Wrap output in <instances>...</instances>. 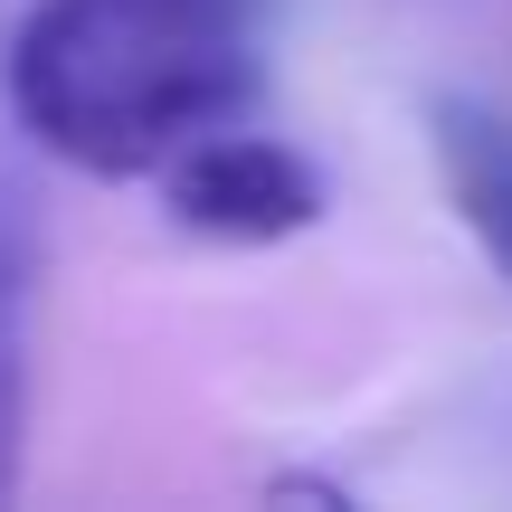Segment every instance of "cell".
<instances>
[{
    "mask_svg": "<svg viewBox=\"0 0 512 512\" xmlns=\"http://www.w3.org/2000/svg\"><path fill=\"white\" fill-rule=\"evenodd\" d=\"M437 171H446L456 219L475 228V247L512 275V114L446 95L437 105Z\"/></svg>",
    "mask_w": 512,
    "mask_h": 512,
    "instance_id": "277c9868",
    "label": "cell"
},
{
    "mask_svg": "<svg viewBox=\"0 0 512 512\" xmlns=\"http://www.w3.org/2000/svg\"><path fill=\"white\" fill-rule=\"evenodd\" d=\"M162 209L209 247H285L323 219V171L256 124H219L162 171Z\"/></svg>",
    "mask_w": 512,
    "mask_h": 512,
    "instance_id": "7a4b0ae2",
    "label": "cell"
},
{
    "mask_svg": "<svg viewBox=\"0 0 512 512\" xmlns=\"http://www.w3.org/2000/svg\"><path fill=\"white\" fill-rule=\"evenodd\" d=\"M10 124L86 181H162L200 133L256 124L266 0H38L0 57Z\"/></svg>",
    "mask_w": 512,
    "mask_h": 512,
    "instance_id": "6da1fadb",
    "label": "cell"
},
{
    "mask_svg": "<svg viewBox=\"0 0 512 512\" xmlns=\"http://www.w3.org/2000/svg\"><path fill=\"white\" fill-rule=\"evenodd\" d=\"M38 219L10 181H0V503L19 494V456H29V370H38Z\"/></svg>",
    "mask_w": 512,
    "mask_h": 512,
    "instance_id": "3957f363",
    "label": "cell"
}]
</instances>
